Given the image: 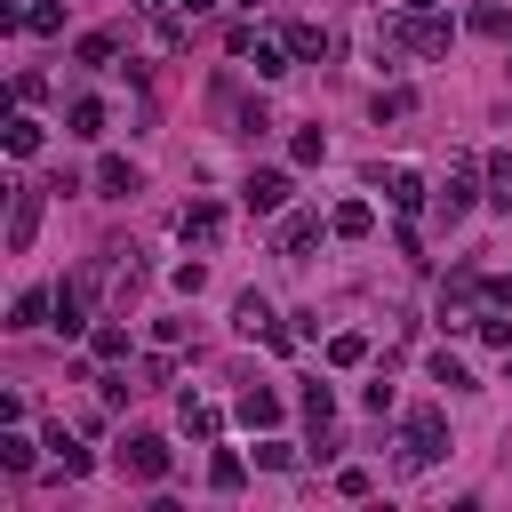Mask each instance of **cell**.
I'll return each mask as SVG.
<instances>
[{
  "instance_id": "obj_1",
  "label": "cell",
  "mask_w": 512,
  "mask_h": 512,
  "mask_svg": "<svg viewBox=\"0 0 512 512\" xmlns=\"http://www.w3.org/2000/svg\"><path fill=\"white\" fill-rule=\"evenodd\" d=\"M448 456V416L440 408H408L400 416V472H432Z\"/></svg>"
},
{
  "instance_id": "obj_2",
  "label": "cell",
  "mask_w": 512,
  "mask_h": 512,
  "mask_svg": "<svg viewBox=\"0 0 512 512\" xmlns=\"http://www.w3.org/2000/svg\"><path fill=\"white\" fill-rule=\"evenodd\" d=\"M400 40H408V56H448V48H456V24H448L440 8H408V16H400Z\"/></svg>"
},
{
  "instance_id": "obj_3",
  "label": "cell",
  "mask_w": 512,
  "mask_h": 512,
  "mask_svg": "<svg viewBox=\"0 0 512 512\" xmlns=\"http://www.w3.org/2000/svg\"><path fill=\"white\" fill-rule=\"evenodd\" d=\"M480 176H488V168H472V160H448V176H440V192H432V200L448 208V224H456V216H472V200H488V192H480Z\"/></svg>"
},
{
  "instance_id": "obj_4",
  "label": "cell",
  "mask_w": 512,
  "mask_h": 512,
  "mask_svg": "<svg viewBox=\"0 0 512 512\" xmlns=\"http://www.w3.org/2000/svg\"><path fill=\"white\" fill-rule=\"evenodd\" d=\"M40 208H48V192H40V184H16V192H8V256H24V248H32Z\"/></svg>"
},
{
  "instance_id": "obj_5",
  "label": "cell",
  "mask_w": 512,
  "mask_h": 512,
  "mask_svg": "<svg viewBox=\"0 0 512 512\" xmlns=\"http://www.w3.org/2000/svg\"><path fill=\"white\" fill-rule=\"evenodd\" d=\"M120 472L128 480H168V440L160 432H128L120 440Z\"/></svg>"
},
{
  "instance_id": "obj_6",
  "label": "cell",
  "mask_w": 512,
  "mask_h": 512,
  "mask_svg": "<svg viewBox=\"0 0 512 512\" xmlns=\"http://www.w3.org/2000/svg\"><path fill=\"white\" fill-rule=\"evenodd\" d=\"M176 232H184V248H216L224 240V208L216 200H192V208H176Z\"/></svg>"
},
{
  "instance_id": "obj_7",
  "label": "cell",
  "mask_w": 512,
  "mask_h": 512,
  "mask_svg": "<svg viewBox=\"0 0 512 512\" xmlns=\"http://www.w3.org/2000/svg\"><path fill=\"white\" fill-rule=\"evenodd\" d=\"M240 200H248V216H280V208H288V176H280V168H256V176L240 184Z\"/></svg>"
},
{
  "instance_id": "obj_8",
  "label": "cell",
  "mask_w": 512,
  "mask_h": 512,
  "mask_svg": "<svg viewBox=\"0 0 512 512\" xmlns=\"http://www.w3.org/2000/svg\"><path fill=\"white\" fill-rule=\"evenodd\" d=\"M312 240H320V208H288V216H280V232H272V248H280V256H304Z\"/></svg>"
},
{
  "instance_id": "obj_9",
  "label": "cell",
  "mask_w": 512,
  "mask_h": 512,
  "mask_svg": "<svg viewBox=\"0 0 512 512\" xmlns=\"http://www.w3.org/2000/svg\"><path fill=\"white\" fill-rule=\"evenodd\" d=\"M96 192H104V200H128V192H144V168H136V160H120V152H112V160H96Z\"/></svg>"
},
{
  "instance_id": "obj_10",
  "label": "cell",
  "mask_w": 512,
  "mask_h": 512,
  "mask_svg": "<svg viewBox=\"0 0 512 512\" xmlns=\"http://www.w3.org/2000/svg\"><path fill=\"white\" fill-rule=\"evenodd\" d=\"M368 176L384 184V200H392L400 216H408V208H424V176H416V168H368Z\"/></svg>"
},
{
  "instance_id": "obj_11",
  "label": "cell",
  "mask_w": 512,
  "mask_h": 512,
  "mask_svg": "<svg viewBox=\"0 0 512 512\" xmlns=\"http://www.w3.org/2000/svg\"><path fill=\"white\" fill-rule=\"evenodd\" d=\"M328 232H336V240H368V232H376V208H368V200H336Z\"/></svg>"
},
{
  "instance_id": "obj_12",
  "label": "cell",
  "mask_w": 512,
  "mask_h": 512,
  "mask_svg": "<svg viewBox=\"0 0 512 512\" xmlns=\"http://www.w3.org/2000/svg\"><path fill=\"white\" fill-rule=\"evenodd\" d=\"M240 424H248V432H272V424H280V392L248 384V392H240Z\"/></svg>"
},
{
  "instance_id": "obj_13",
  "label": "cell",
  "mask_w": 512,
  "mask_h": 512,
  "mask_svg": "<svg viewBox=\"0 0 512 512\" xmlns=\"http://www.w3.org/2000/svg\"><path fill=\"white\" fill-rule=\"evenodd\" d=\"M296 408H304V424H312V432H328V424H336V392H328L320 376H312V384L296 392Z\"/></svg>"
},
{
  "instance_id": "obj_14",
  "label": "cell",
  "mask_w": 512,
  "mask_h": 512,
  "mask_svg": "<svg viewBox=\"0 0 512 512\" xmlns=\"http://www.w3.org/2000/svg\"><path fill=\"white\" fill-rule=\"evenodd\" d=\"M176 424H184L192 440H216V424H224V416H216V408H208L200 392H184V400H176Z\"/></svg>"
},
{
  "instance_id": "obj_15",
  "label": "cell",
  "mask_w": 512,
  "mask_h": 512,
  "mask_svg": "<svg viewBox=\"0 0 512 512\" xmlns=\"http://www.w3.org/2000/svg\"><path fill=\"white\" fill-rule=\"evenodd\" d=\"M40 136H48V128H40V120H32V112H16V120H8V128H0V144H8V152H16V160H32V152H40Z\"/></svg>"
},
{
  "instance_id": "obj_16",
  "label": "cell",
  "mask_w": 512,
  "mask_h": 512,
  "mask_svg": "<svg viewBox=\"0 0 512 512\" xmlns=\"http://www.w3.org/2000/svg\"><path fill=\"white\" fill-rule=\"evenodd\" d=\"M48 312H56V296H48V288H24V296L8 304V328H40Z\"/></svg>"
},
{
  "instance_id": "obj_17",
  "label": "cell",
  "mask_w": 512,
  "mask_h": 512,
  "mask_svg": "<svg viewBox=\"0 0 512 512\" xmlns=\"http://www.w3.org/2000/svg\"><path fill=\"white\" fill-rule=\"evenodd\" d=\"M232 328H240V336H272V304H264V296L248 288V296L232 304Z\"/></svg>"
},
{
  "instance_id": "obj_18",
  "label": "cell",
  "mask_w": 512,
  "mask_h": 512,
  "mask_svg": "<svg viewBox=\"0 0 512 512\" xmlns=\"http://www.w3.org/2000/svg\"><path fill=\"white\" fill-rule=\"evenodd\" d=\"M472 32H480V40H512V8H504V0H480V8H472Z\"/></svg>"
},
{
  "instance_id": "obj_19",
  "label": "cell",
  "mask_w": 512,
  "mask_h": 512,
  "mask_svg": "<svg viewBox=\"0 0 512 512\" xmlns=\"http://www.w3.org/2000/svg\"><path fill=\"white\" fill-rule=\"evenodd\" d=\"M288 56H296V64H320V56H328V32H320V24H288Z\"/></svg>"
},
{
  "instance_id": "obj_20",
  "label": "cell",
  "mask_w": 512,
  "mask_h": 512,
  "mask_svg": "<svg viewBox=\"0 0 512 512\" xmlns=\"http://www.w3.org/2000/svg\"><path fill=\"white\" fill-rule=\"evenodd\" d=\"M48 448H56V464H64V480H88V464H96V456H88L80 440H64V424L48 432Z\"/></svg>"
},
{
  "instance_id": "obj_21",
  "label": "cell",
  "mask_w": 512,
  "mask_h": 512,
  "mask_svg": "<svg viewBox=\"0 0 512 512\" xmlns=\"http://www.w3.org/2000/svg\"><path fill=\"white\" fill-rule=\"evenodd\" d=\"M240 480H248V464H240L232 448H216V456H208V488H216V496H232Z\"/></svg>"
},
{
  "instance_id": "obj_22",
  "label": "cell",
  "mask_w": 512,
  "mask_h": 512,
  "mask_svg": "<svg viewBox=\"0 0 512 512\" xmlns=\"http://www.w3.org/2000/svg\"><path fill=\"white\" fill-rule=\"evenodd\" d=\"M472 336H480L488 352H512V320H504V304H488V312L472 320Z\"/></svg>"
},
{
  "instance_id": "obj_23",
  "label": "cell",
  "mask_w": 512,
  "mask_h": 512,
  "mask_svg": "<svg viewBox=\"0 0 512 512\" xmlns=\"http://www.w3.org/2000/svg\"><path fill=\"white\" fill-rule=\"evenodd\" d=\"M488 208H496V216H512V152H496V160H488Z\"/></svg>"
},
{
  "instance_id": "obj_24",
  "label": "cell",
  "mask_w": 512,
  "mask_h": 512,
  "mask_svg": "<svg viewBox=\"0 0 512 512\" xmlns=\"http://www.w3.org/2000/svg\"><path fill=\"white\" fill-rule=\"evenodd\" d=\"M72 56H80V64H88V72H104V64H112V56H120V32H88V40H80V48H72Z\"/></svg>"
},
{
  "instance_id": "obj_25",
  "label": "cell",
  "mask_w": 512,
  "mask_h": 512,
  "mask_svg": "<svg viewBox=\"0 0 512 512\" xmlns=\"http://www.w3.org/2000/svg\"><path fill=\"white\" fill-rule=\"evenodd\" d=\"M104 120H112V112H104L96 96H80V104L64 112V128H72V136H104Z\"/></svg>"
},
{
  "instance_id": "obj_26",
  "label": "cell",
  "mask_w": 512,
  "mask_h": 512,
  "mask_svg": "<svg viewBox=\"0 0 512 512\" xmlns=\"http://www.w3.org/2000/svg\"><path fill=\"white\" fill-rule=\"evenodd\" d=\"M424 368H432V384H448V392H472V368H464L456 352H432Z\"/></svg>"
},
{
  "instance_id": "obj_27",
  "label": "cell",
  "mask_w": 512,
  "mask_h": 512,
  "mask_svg": "<svg viewBox=\"0 0 512 512\" xmlns=\"http://www.w3.org/2000/svg\"><path fill=\"white\" fill-rule=\"evenodd\" d=\"M248 56H256V80H280V72L296 64V56H288V40H280V48H272V40H256Z\"/></svg>"
},
{
  "instance_id": "obj_28",
  "label": "cell",
  "mask_w": 512,
  "mask_h": 512,
  "mask_svg": "<svg viewBox=\"0 0 512 512\" xmlns=\"http://www.w3.org/2000/svg\"><path fill=\"white\" fill-rule=\"evenodd\" d=\"M288 160H296V168L328 160V136H320V128H296V136H288Z\"/></svg>"
},
{
  "instance_id": "obj_29",
  "label": "cell",
  "mask_w": 512,
  "mask_h": 512,
  "mask_svg": "<svg viewBox=\"0 0 512 512\" xmlns=\"http://www.w3.org/2000/svg\"><path fill=\"white\" fill-rule=\"evenodd\" d=\"M360 360H368V336H352V328L328 336V368H360Z\"/></svg>"
},
{
  "instance_id": "obj_30",
  "label": "cell",
  "mask_w": 512,
  "mask_h": 512,
  "mask_svg": "<svg viewBox=\"0 0 512 512\" xmlns=\"http://www.w3.org/2000/svg\"><path fill=\"white\" fill-rule=\"evenodd\" d=\"M24 32H40V40L64 32V8H56V0H32V8H24Z\"/></svg>"
},
{
  "instance_id": "obj_31",
  "label": "cell",
  "mask_w": 512,
  "mask_h": 512,
  "mask_svg": "<svg viewBox=\"0 0 512 512\" xmlns=\"http://www.w3.org/2000/svg\"><path fill=\"white\" fill-rule=\"evenodd\" d=\"M408 112H416L408 88H376V128H384V120H408Z\"/></svg>"
},
{
  "instance_id": "obj_32",
  "label": "cell",
  "mask_w": 512,
  "mask_h": 512,
  "mask_svg": "<svg viewBox=\"0 0 512 512\" xmlns=\"http://www.w3.org/2000/svg\"><path fill=\"white\" fill-rule=\"evenodd\" d=\"M88 352H96V360H120V352H128V328H112V320H104V328L88 336Z\"/></svg>"
},
{
  "instance_id": "obj_33",
  "label": "cell",
  "mask_w": 512,
  "mask_h": 512,
  "mask_svg": "<svg viewBox=\"0 0 512 512\" xmlns=\"http://www.w3.org/2000/svg\"><path fill=\"white\" fill-rule=\"evenodd\" d=\"M0 464H8V472H32V440H24V432H0Z\"/></svg>"
},
{
  "instance_id": "obj_34",
  "label": "cell",
  "mask_w": 512,
  "mask_h": 512,
  "mask_svg": "<svg viewBox=\"0 0 512 512\" xmlns=\"http://www.w3.org/2000/svg\"><path fill=\"white\" fill-rule=\"evenodd\" d=\"M256 464H264V472H288V464H296V448H288V440H264V448H256Z\"/></svg>"
},
{
  "instance_id": "obj_35",
  "label": "cell",
  "mask_w": 512,
  "mask_h": 512,
  "mask_svg": "<svg viewBox=\"0 0 512 512\" xmlns=\"http://www.w3.org/2000/svg\"><path fill=\"white\" fill-rule=\"evenodd\" d=\"M336 488H344V496H368L376 480H368V464H344V472H336Z\"/></svg>"
},
{
  "instance_id": "obj_36",
  "label": "cell",
  "mask_w": 512,
  "mask_h": 512,
  "mask_svg": "<svg viewBox=\"0 0 512 512\" xmlns=\"http://www.w3.org/2000/svg\"><path fill=\"white\" fill-rule=\"evenodd\" d=\"M176 8H184V16H208V8H216V0H176Z\"/></svg>"
},
{
  "instance_id": "obj_37",
  "label": "cell",
  "mask_w": 512,
  "mask_h": 512,
  "mask_svg": "<svg viewBox=\"0 0 512 512\" xmlns=\"http://www.w3.org/2000/svg\"><path fill=\"white\" fill-rule=\"evenodd\" d=\"M400 8H440V0H400Z\"/></svg>"
},
{
  "instance_id": "obj_38",
  "label": "cell",
  "mask_w": 512,
  "mask_h": 512,
  "mask_svg": "<svg viewBox=\"0 0 512 512\" xmlns=\"http://www.w3.org/2000/svg\"><path fill=\"white\" fill-rule=\"evenodd\" d=\"M144 8H176V0H144Z\"/></svg>"
},
{
  "instance_id": "obj_39",
  "label": "cell",
  "mask_w": 512,
  "mask_h": 512,
  "mask_svg": "<svg viewBox=\"0 0 512 512\" xmlns=\"http://www.w3.org/2000/svg\"><path fill=\"white\" fill-rule=\"evenodd\" d=\"M240 8H264V0H240Z\"/></svg>"
}]
</instances>
